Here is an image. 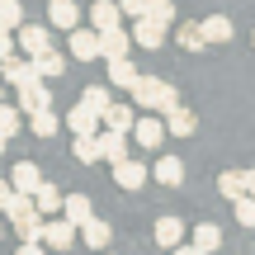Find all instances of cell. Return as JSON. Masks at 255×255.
<instances>
[{"mask_svg":"<svg viewBox=\"0 0 255 255\" xmlns=\"http://www.w3.org/2000/svg\"><path fill=\"white\" fill-rule=\"evenodd\" d=\"M128 95H132L137 109H156V114L180 109V90H175L170 81H161V76H137V85H132Z\"/></svg>","mask_w":255,"mask_h":255,"instance_id":"obj_1","label":"cell"},{"mask_svg":"<svg viewBox=\"0 0 255 255\" xmlns=\"http://www.w3.org/2000/svg\"><path fill=\"white\" fill-rule=\"evenodd\" d=\"M0 81L5 85H19V90H24V85H38L43 81V76H38V66H33V57H9V62H0Z\"/></svg>","mask_w":255,"mask_h":255,"instance_id":"obj_2","label":"cell"},{"mask_svg":"<svg viewBox=\"0 0 255 255\" xmlns=\"http://www.w3.org/2000/svg\"><path fill=\"white\" fill-rule=\"evenodd\" d=\"M14 38H19V52H24V57H43V52H52V33H47V24H24Z\"/></svg>","mask_w":255,"mask_h":255,"instance_id":"obj_3","label":"cell"},{"mask_svg":"<svg viewBox=\"0 0 255 255\" xmlns=\"http://www.w3.org/2000/svg\"><path fill=\"white\" fill-rule=\"evenodd\" d=\"M19 109H24V119H33V114H47V109H57V104H52V90H47V81H38V85H24V90H19Z\"/></svg>","mask_w":255,"mask_h":255,"instance_id":"obj_4","label":"cell"},{"mask_svg":"<svg viewBox=\"0 0 255 255\" xmlns=\"http://www.w3.org/2000/svg\"><path fill=\"white\" fill-rule=\"evenodd\" d=\"M90 28H95V33H114V28H123V5H119V0H95Z\"/></svg>","mask_w":255,"mask_h":255,"instance_id":"obj_5","label":"cell"},{"mask_svg":"<svg viewBox=\"0 0 255 255\" xmlns=\"http://www.w3.org/2000/svg\"><path fill=\"white\" fill-rule=\"evenodd\" d=\"M9 184H14V194H28V199H33L47 180H43V170H38L33 161H19V165H9Z\"/></svg>","mask_w":255,"mask_h":255,"instance_id":"obj_6","label":"cell"},{"mask_svg":"<svg viewBox=\"0 0 255 255\" xmlns=\"http://www.w3.org/2000/svg\"><path fill=\"white\" fill-rule=\"evenodd\" d=\"M76 237H81V227H76V222L52 218V222H47V232H43V246H47V251H71Z\"/></svg>","mask_w":255,"mask_h":255,"instance_id":"obj_7","label":"cell"},{"mask_svg":"<svg viewBox=\"0 0 255 255\" xmlns=\"http://www.w3.org/2000/svg\"><path fill=\"white\" fill-rule=\"evenodd\" d=\"M76 5H81V0H52V5H47V24L76 33V28H81V9Z\"/></svg>","mask_w":255,"mask_h":255,"instance_id":"obj_8","label":"cell"},{"mask_svg":"<svg viewBox=\"0 0 255 255\" xmlns=\"http://www.w3.org/2000/svg\"><path fill=\"white\" fill-rule=\"evenodd\" d=\"M71 57L76 62H95V57H104V43L95 28H76L71 33Z\"/></svg>","mask_w":255,"mask_h":255,"instance_id":"obj_9","label":"cell"},{"mask_svg":"<svg viewBox=\"0 0 255 255\" xmlns=\"http://www.w3.org/2000/svg\"><path fill=\"white\" fill-rule=\"evenodd\" d=\"M146 180H151V170H146L142 161H132V156L114 165V184H119V189H142Z\"/></svg>","mask_w":255,"mask_h":255,"instance_id":"obj_10","label":"cell"},{"mask_svg":"<svg viewBox=\"0 0 255 255\" xmlns=\"http://www.w3.org/2000/svg\"><path fill=\"white\" fill-rule=\"evenodd\" d=\"M151 180L165 184V189H180V184H184V161H180V156H161V161L151 165Z\"/></svg>","mask_w":255,"mask_h":255,"instance_id":"obj_11","label":"cell"},{"mask_svg":"<svg viewBox=\"0 0 255 255\" xmlns=\"http://www.w3.org/2000/svg\"><path fill=\"white\" fill-rule=\"evenodd\" d=\"M132 43L146 47V52H156V47L165 43V28L156 24V19H132Z\"/></svg>","mask_w":255,"mask_h":255,"instance_id":"obj_12","label":"cell"},{"mask_svg":"<svg viewBox=\"0 0 255 255\" xmlns=\"http://www.w3.org/2000/svg\"><path fill=\"white\" fill-rule=\"evenodd\" d=\"M71 156H76L81 165L104 161V151H100V132H76V137H71Z\"/></svg>","mask_w":255,"mask_h":255,"instance_id":"obj_13","label":"cell"},{"mask_svg":"<svg viewBox=\"0 0 255 255\" xmlns=\"http://www.w3.org/2000/svg\"><path fill=\"white\" fill-rule=\"evenodd\" d=\"M81 241H85L90 251H109V246H114V227H109L104 218H90V222L81 227Z\"/></svg>","mask_w":255,"mask_h":255,"instance_id":"obj_14","label":"cell"},{"mask_svg":"<svg viewBox=\"0 0 255 255\" xmlns=\"http://www.w3.org/2000/svg\"><path fill=\"white\" fill-rule=\"evenodd\" d=\"M165 132H170V128H165V119H137V128H132L137 146H146V151H151V146H161Z\"/></svg>","mask_w":255,"mask_h":255,"instance_id":"obj_15","label":"cell"},{"mask_svg":"<svg viewBox=\"0 0 255 255\" xmlns=\"http://www.w3.org/2000/svg\"><path fill=\"white\" fill-rule=\"evenodd\" d=\"M81 104H85V109H95V114L104 119L119 100H114V85H85V90H81Z\"/></svg>","mask_w":255,"mask_h":255,"instance_id":"obj_16","label":"cell"},{"mask_svg":"<svg viewBox=\"0 0 255 255\" xmlns=\"http://www.w3.org/2000/svg\"><path fill=\"white\" fill-rule=\"evenodd\" d=\"M151 237H156V246L175 251V246H180V241H184V222H180V218H156Z\"/></svg>","mask_w":255,"mask_h":255,"instance_id":"obj_17","label":"cell"},{"mask_svg":"<svg viewBox=\"0 0 255 255\" xmlns=\"http://www.w3.org/2000/svg\"><path fill=\"white\" fill-rule=\"evenodd\" d=\"M137 76H142V71L132 66V57H114V62H109V85H114V90H132Z\"/></svg>","mask_w":255,"mask_h":255,"instance_id":"obj_18","label":"cell"},{"mask_svg":"<svg viewBox=\"0 0 255 255\" xmlns=\"http://www.w3.org/2000/svg\"><path fill=\"white\" fill-rule=\"evenodd\" d=\"M100 123H104V119H100L95 109H85V104H76V109H66V128H71V137H76V132H104Z\"/></svg>","mask_w":255,"mask_h":255,"instance_id":"obj_19","label":"cell"},{"mask_svg":"<svg viewBox=\"0 0 255 255\" xmlns=\"http://www.w3.org/2000/svg\"><path fill=\"white\" fill-rule=\"evenodd\" d=\"M175 38H180V47H184V52H203V47H208L203 19H189V24H180V28H175Z\"/></svg>","mask_w":255,"mask_h":255,"instance_id":"obj_20","label":"cell"},{"mask_svg":"<svg viewBox=\"0 0 255 255\" xmlns=\"http://www.w3.org/2000/svg\"><path fill=\"white\" fill-rule=\"evenodd\" d=\"M100 151H104L109 165L128 161V132H109V128H104V132H100Z\"/></svg>","mask_w":255,"mask_h":255,"instance_id":"obj_21","label":"cell"},{"mask_svg":"<svg viewBox=\"0 0 255 255\" xmlns=\"http://www.w3.org/2000/svg\"><path fill=\"white\" fill-rule=\"evenodd\" d=\"M165 128H170V137H194V132H199V119H194V109L180 104V109L165 114Z\"/></svg>","mask_w":255,"mask_h":255,"instance_id":"obj_22","label":"cell"},{"mask_svg":"<svg viewBox=\"0 0 255 255\" xmlns=\"http://www.w3.org/2000/svg\"><path fill=\"white\" fill-rule=\"evenodd\" d=\"M66 222H76V227H85V222L95 218V203L85 199V194H66V208H62Z\"/></svg>","mask_w":255,"mask_h":255,"instance_id":"obj_23","label":"cell"},{"mask_svg":"<svg viewBox=\"0 0 255 255\" xmlns=\"http://www.w3.org/2000/svg\"><path fill=\"white\" fill-rule=\"evenodd\" d=\"M218 194H222L227 203L246 199V170H222V175H218Z\"/></svg>","mask_w":255,"mask_h":255,"instance_id":"obj_24","label":"cell"},{"mask_svg":"<svg viewBox=\"0 0 255 255\" xmlns=\"http://www.w3.org/2000/svg\"><path fill=\"white\" fill-rule=\"evenodd\" d=\"M100 43H104V62H114V57H128V52H132V33H128V28L100 33Z\"/></svg>","mask_w":255,"mask_h":255,"instance_id":"obj_25","label":"cell"},{"mask_svg":"<svg viewBox=\"0 0 255 255\" xmlns=\"http://www.w3.org/2000/svg\"><path fill=\"white\" fill-rule=\"evenodd\" d=\"M194 246H199L203 255L222 251V227H218V222H199V227H194Z\"/></svg>","mask_w":255,"mask_h":255,"instance_id":"obj_26","label":"cell"},{"mask_svg":"<svg viewBox=\"0 0 255 255\" xmlns=\"http://www.w3.org/2000/svg\"><path fill=\"white\" fill-rule=\"evenodd\" d=\"M33 203H38V213H43V218H57V213L66 208V199L57 194V184H43V189L33 194Z\"/></svg>","mask_w":255,"mask_h":255,"instance_id":"obj_27","label":"cell"},{"mask_svg":"<svg viewBox=\"0 0 255 255\" xmlns=\"http://www.w3.org/2000/svg\"><path fill=\"white\" fill-rule=\"evenodd\" d=\"M33 66H38V76H43V81H62V76H66V57H62V52L33 57Z\"/></svg>","mask_w":255,"mask_h":255,"instance_id":"obj_28","label":"cell"},{"mask_svg":"<svg viewBox=\"0 0 255 255\" xmlns=\"http://www.w3.org/2000/svg\"><path fill=\"white\" fill-rule=\"evenodd\" d=\"M104 128H109V132H132V128H137L132 104H114V109L104 114Z\"/></svg>","mask_w":255,"mask_h":255,"instance_id":"obj_29","label":"cell"},{"mask_svg":"<svg viewBox=\"0 0 255 255\" xmlns=\"http://www.w3.org/2000/svg\"><path fill=\"white\" fill-rule=\"evenodd\" d=\"M203 33H208V43H232L237 28H232L227 14H208V19H203Z\"/></svg>","mask_w":255,"mask_h":255,"instance_id":"obj_30","label":"cell"},{"mask_svg":"<svg viewBox=\"0 0 255 255\" xmlns=\"http://www.w3.org/2000/svg\"><path fill=\"white\" fill-rule=\"evenodd\" d=\"M62 123L66 119H57V109H47V114H33V119H28V132H33V137H52Z\"/></svg>","mask_w":255,"mask_h":255,"instance_id":"obj_31","label":"cell"},{"mask_svg":"<svg viewBox=\"0 0 255 255\" xmlns=\"http://www.w3.org/2000/svg\"><path fill=\"white\" fill-rule=\"evenodd\" d=\"M0 28H9V33L24 28V5L19 0H0Z\"/></svg>","mask_w":255,"mask_h":255,"instance_id":"obj_32","label":"cell"},{"mask_svg":"<svg viewBox=\"0 0 255 255\" xmlns=\"http://www.w3.org/2000/svg\"><path fill=\"white\" fill-rule=\"evenodd\" d=\"M142 19H156V24H161V28H170V19H175V5H170V0H151Z\"/></svg>","mask_w":255,"mask_h":255,"instance_id":"obj_33","label":"cell"},{"mask_svg":"<svg viewBox=\"0 0 255 255\" xmlns=\"http://www.w3.org/2000/svg\"><path fill=\"white\" fill-rule=\"evenodd\" d=\"M19 123H24V109H9V104H0V132L14 137V132H19Z\"/></svg>","mask_w":255,"mask_h":255,"instance_id":"obj_34","label":"cell"},{"mask_svg":"<svg viewBox=\"0 0 255 255\" xmlns=\"http://www.w3.org/2000/svg\"><path fill=\"white\" fill-rule=\"evenodd\" d=\"M232 218H237L241 227H255V199H251V194H246V199H237V203H232Z\"/></svg>","mask_w":255,"mask_h":255,"instance_id":"obj_35","label":"cell"},{"mask_svg":"<svg viewBox=\"0 0 255 255\" xmlns=\"http://www.w3.org/2000/svg\"><path fill=\"white\" fill-rule=\"evenodd\" d=\"M9 57H19V38L9 28H0V62H9Z\"/></svg>","mask_w":255,"mask_h":255,"instance_id":"obj_36","label":"cell"},{"mask_svg":"<svg viewBox=\"0 0 255 255\" xmlns=\"http://www.w3.org/2000/svg\"><path fill=\"white\" fill-rule=\"evenodd\" d=\"M123 5V14H132V19H142L146 14V5H151V0H119Z\"/></svg>","mask_w":255,"mask_h":255,"instance_id":"obj_37","label":"cell"},{"mask_svg":"<svg viewBox=\"0 0 255 255\" xmlns=\"http://www.w3.org/2000/svg\"><path fill=\"white\" fill-rule=\"evenodd\" d=\"M9 199H14V184H9V180H0V213L9 208Z\"/></svg>","mask_w":255,"mask_h":255,"instance_id":"obj_38","label":"cell"},{"mask_svg":"<svg viewBox=\"0 0 255 255\" xmlns=\"http://www.w3.org/2000/svg\"><path fill=\"white\" fill-rule=\"evenodd\" d=\"M14 255H47V246H19Z\"/></svg>","mask_w":255,"mask_h":255,"instance_id":"obj_39","label":"cell"},{"mask_svg":"<svg viewBox=\"0 0 255 255\" xmlns=\"http://www.w3.org/2000/svg\"><path fill=\"white\" fill-rule=\"evenodd\" d=\"M170 255H203V251H199V246H175Z\"/></svg>","mask_w":255,"mask_h":255,"instance_id":"obj_40","label":"cell"},{"mask_svg":"<svg viewBox=\"0 0 255 255\" xmlns=\"http://www.w3.org/2000/svg\"><path fill=\"white\" fill-rule=\"evenodd\" d=\"M246 194L255 199V170H246Z\"/></svg>","mask_w":255,"mask_h":255,"instance_id":"obj_41","label":"cell"},{"mask_svg":"<svg viewBox=\"0 0 255 255\" xmlns=\"http://www.w3.org/2000/svg\"><path fill=\"white\" fill-rule=\"evenodd\" d=\"M5 142H9V137H5V132H0V151H5Z\"/></svg>","mask_w":255,"mask_h":255,"instance_id":"obj_42","label":"cell"},{"mask_svg":"<svg viewBox=\"0 0 255 255\" xmlns=\"http://www.w3.org/2000/svg\"><path fill=\"white\" fill-rule=\"evenodd\" d=\"M0 104H5V85H0Z\"/></svg>","mask_w":255,"mask_h":255,"instance_id":"obj_43","label":"cell"},{"mask_svg":"<svg viewBox=\"0 0 255 255\" xmlns=\"http://www.w3.org/2000/svg\"><path fill=\"white\" fill-rule=\"evenodd\" d=\"M0 237H5V222H0Z\"/></svg>","mask_w":255,"mask_h":255,"instance_id":"obj_44","label":"cell"},{"mask_svg":"<svg viewBox=\"0 0 255 255\" xmlns=\"http://www.w3.org/2000/svg\"><path fill=\"white\" fill-rule=\"evenodd\" d=\"M104 255H114V251H104Z\"/></svg>","mask_w":255,"mask_h":255,"instance_id":"obj_45","label":"cell"}]
</instances>
